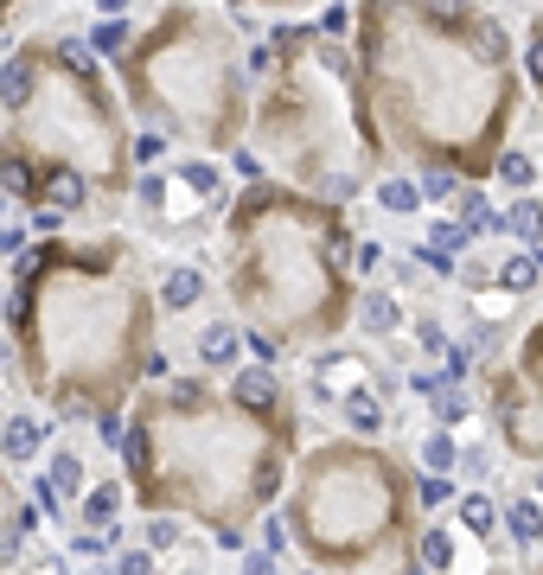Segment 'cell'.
Returning a JSON list of instances; mask_svg holds the SVG:
<instances>
[{"mask_svg":"<svg viewBox=\"0 0 543 575\" xmlns=\"http://www.w3.org/2000/svg\"><path fill=\"white\" fill-rule=\"evenodd\" d=\"M0 326L13 340L20 396L58 422L97 428L103 447L122 442L129 396L173 371L160 340L154 243L129 218L32 236L7 262Z\"/></svg>","mask_w":543,"mask_h":575,"instance_id":"cell-1","label":"cell"},{"mask_svg":"<svg viewBox=\"0 0 543 575\" xmlns=\"http://www.w3.org/2000/svg\"><path fill=\"white\" fill-rule=\"evenodd\" d=\"M352 71L371 129L396 167L486 180L524 122L517 32L486 0H345Z\"/></svg>","mask_w":543,"mask_h":575,"instance_id":"cell-2","label":"cell"},{"mask_svg":"<svg viewBox=\"0 0 543 575\" xmlns=\"http://www.w3.org/2000/svg\"><path fill=\"white\" fill-rule=\"evenodd\" d=\"M301 403H243L211 371H167L122 410V480L134 512H173L237 556L257 512L288 486L301 435Z\"/></svg>","mask_w":543,"mask_h":575,"instance_id":"cell-3","label":"cell"},{"mask_svg":"<svg viewBox=\"0 0 543 575\" xmlns=\"http://www.w3.org/2000/svg\"><path fill=\"white\" fill-rule=\"evenodd\" d=\"M134 115L78 27H32L0 52V192L64 224L122 218Z\"/></svg>","mask_w":543,"mask_h":575,"instance_id":"cell-4","label":"cell"},{"mask_svg":"<svg viewBox=\"0 0 543 575\" xmlns=\"http://www.w3.org/2000/svg\"><path fill=\"white\" fill-rule=\"evenodd\" d=\"M352 205H333L308 185L250 180L231 185V205L218 218V294L250 333L275 340L294 359L326 345L352 326Z\"/></svg>","mask_w":543,"mask_h":575,"instance_id":"cell-5","label":"cell"},{"mask_svg":"<svg viewBox=\"0 0 543 575\" xmlns=\"http://www.w3.org/2000/svg\"><path fill=\"white\" fill-rule=\"evenodd\" d=\"M262 39H269V71L257 78L243 141L275 180L308 185L333 205H359L390 154L359 97L345 32H320L313 20H275Z\"/></svg>","mask_w":543,"mask_h":575,"instance_id":"cell-6","label":"cell"},{"mask_svg":"<svg viewBox=\"0 0 543 575\" xmlns=\"http://www.w3.org/2000/svg\"><path fill=\"white\" fill-rule=\"evenodd\" d=\"M262 32V13H231L224 0H160L109 52V78L134 122L173 148L231 154L250 129V39Z\"/></svg>","mask_w":543,"mask_h":575,"instance_id":"cell-7","label":"cell"},{"mask_svg":"<svg viewBox=\"0 0 543 575\" xmlns=\"http://www.w3.org/2000/svg\"><path fill=\"white\" fill-rule=\"evenodd\" d=\"M275 512L301 569H410L422 524L410 447L326 428L294 447Z\"/></svg>","mask_w":543,"mask_h":575,"instance_id":"cell-8","label":"cell"},{"mask_svg":"<svg viewBox=\"0 0 543 575\" xmlns=\"http://www.w3.org/2000/svg\"><path fill=\"white\" fill-rule=\"evenodd\" d=\"M231 167L205 148H167L154 167H134L122 218L148 236L154 250H205L218 218L231 205Z\"/></svg>","mask_w":543,"mask_h":575,"instance_id":"cell-9","label":"cell"},{"mask_svg":"<svg viewBox=\"0 0 543 575\" xmlns=\"http://www.w3.org/2000/svg\"><path fill=\"white\" fill-rule=\"evenodd\" d=\"M301 377V416H320L345 428V435H390L396 428V403H403V365L390 359L384 345L359 340V333H339L326 345L294 352Z\"/></svg>","mask_w":543,"mask_h":575,"instance_id":"cell-10","label":"cell"},{"mask_svg":"<svg viewBox=\"0 0 543 575\" xmlns=\"http://www.w3.org/2000/svg\"><path fill=\"white\" fill-rule=\"evenodd\" d=\"M473 396H480V422L499 442L512 467H537L543 461V314L524 320L512 345L473 371Z\"/></svg>","mask_w":543,"mask_h":575,"instance_id":"cell-11","label":"cell"},{"mask_svg":"<svg viewBox=\"0 0 543 575\" xmlns=\"http://www.w3.org/2000/svg\"><path fill=\"white\" fill-rule=\"evenodd\" d=\"M211 294H218L211 250H167V256H154V301H160V320H192V314H205Z\"/></svg>","mask_w":543,"mask_h":575,"instance_id":"cell-12","label":"cell"},{"mask_svg":"<svg viewBox=\"0 0 543 575\" xmlns=\"http://www.w3.org/2000/svg\"><path fill=\"white\" fill-rule=\"evenodd\" d=\"M448 524H454L486 563L505 556V537H499V486H461V493L448 498Z\"/></svg>","mask_w":543,"mask_h":575,"instance_id":"cell-13","label":"cell"},{"mask_svg":"<svg viewBox=\"0 0 543 575\" xmlns=\"http://www.w3.org/2000/svg\"><path fill=\"white\" fill-rule=\"evenodd\" d=\"M403 320H410V294H403V288L359 282V294H352V326H345V333H359V340H371V345H390L403 333Z\"/></svg>","mask_w":543,"mask_h":575,"instance_id":"cell-14","label":"cell"},{"mask_svg":"<svg viewBox=\"0 0 543 575\" xmlns=\"http://www.w3.org/2000/svg\"><path fill=\"white\" fill-rule=\"evenodd\" d=\"M185 359H192V371H211V377H224L237 359H250V352H243V320H237V314H192Z\"/></svg>","mask_w":543,"mask_h":575,"instance_id":"cell-15","label":"cell"},{"mask_svg":"<svg viewBox=\"0 0 543 575\" xmlns=\"http://www.w3.org/2000/svg\"><path fill=\"white\" fill-rule=\"evenodd\" d=\"M499 537H505V556H517V563L543 556V498L531 486H505L499 493Z\"/></svg>","mask_w":543,"mask_h":575,"instance_id":"cell-16","label":"cell"},{"mask_svg":"<svg viewBox=\"0 0 543 575\" xmlns=\"http://www.w3.org/2000/svg\"><path fill=\"white\" fill-rule=\"evenodd\" d=\"M58 435V416H46L39 403H7V416H0V461L20 473V467H39V454H46V442Z\"/></svg>","mask_w":543,"mask_h":575,"instance_id":"cell-17","label":"cell"},{"mask_svg":"<svg viewBox=\"0 0 543 575\" xmlns=\"http://www.w3.org/2000/svg\"><path fill=\"white\" fill-rule=\"evenodd\" d=\"M364 199H371V211H384V218H396V224H415V218L429 211V199H422V180H415V167H396V160L371 173Z\"/></svg>","mask_w":543,"mask_h":575,"instance_id":"cell-18","label":"cell"},{"mask_svg":"<svg viewBox=\"0 0 543 575\" xmlns=\"http://www.w3.org/2000/svg\"><path fill=\"white\" fill-rule=\"evenodd\" d=\"M466 563V537L454 531V524L441 518V512H429V518L415 524V544H410V569H429V575H441V569H461Z\"/></svg>","mask_w":543,"mask_h":575,"instance_id":"cell-19","label":"cell"},{"mask_svg":"<svg viewBox=\"0 0 543 575\" xmlns=\"http://www.w3.org/2000/svg\"><path fill=\"white\" fill-rule=\"evenodd\" d=\"M134 505H129V480L122 473H97L78 498H71V518L78 524H122Z\"/></svg>","mask_w":543,"mask_h":575,"instance_id":"cell-20","label":"cell"},{"mask_svg":"<svg viewBox=\"0 0 543 575\" xmlns=\"http://www.w3.org/2000/svg\"><path fill=\"white\" fill-rule=\"evenodd\" d=\"M39 461H46V473H39V480H46V486H52L64 505H71V498L90 486V454H83V442H64V435H52Z\"/></svg>","mask_w":543,"mask_h":575,"instance_id":"cell-21","label":"cell"},{"mask_svg":"<svg viewBox=\"0 0 543 575\" xmlns=\"http://www.w3.org/2000/svg\"><path fill=\"white\" fill-rule=\"evenodd\" d=\"M486 185H499V192H531V185H543V148H531V141L512 134V141L492 154Z\"/></svg>","mask_w":543,"mask_h":575,"instance_id":"cell-22","label":"cell"},{"mask_svg":"<svg viewBox=\"0 0 543 575\" xmlns=\"http://www.w3.org/2000/svg\"><path fill=\"white\" fill-rule=\"evenodd\" d=\"M492 282L505 288V294H517V301H531V294L543 288L537 243H505V236H499V250H492Z\"/></svg>","mask_w":543,"mask_h":575,"instance_id":"cell-23","label":"cell"},{"mask_svg":"<svg viewBox=\"0 0 543 575\" xmlns=\"http://www.w3.org/2000/svg\"><path fill=\"white\" fill-rule=\"evenodd\" d=\"M492 236H505V243H543V185L531 192H505L499 199V224Z\"/></svg>","mask_w":543,"mask_h":575,"instance_id":"cell-24","label":"cell"},{"mask_svg":"<svg viewBox=\"0 0 543 575\" xmlns=\"http://www.w3.org/2000/svg\"><path fill=\"white\" fill-rule=\"evenodd\" d=\"M517 71H524V97L543 122V0L524 7V32H517Z\"/></svg>","mask_w":543,"mask_h":575,"instance_id":"cell-25","label":"cell"},{"mask_svg":"<svg viewBox=\"0 0 543 575\" xmlns=\"http://www.w3.org/2000/svg\"><path fill=\"white\" fill-rule=\"evenodd\" d=\"M422 403H429V422H435V428H454V435L480 428V396H473V384H435Z\"/></svg>","mask_w":543,"mask_h":575,"instance_id":"cell-26","label":"cell"},{"mask_svg":"<svg viewBox=\"0 0 543 575\" xmlns=\"http://www.w3.org/2000/svg\"><path fill=\"white\" fill-rule=\"evenodd\" d=\"M20 493H27V480L0 461V569H13V563L27 556V544H32L27 531L13 524V505H20Z\"/></svg>","mask_w":543,"mask_h":575,"instance_id":"cell-27","label":"cell"},{"mask_svg":"<svg viewBox=\"0 0 543 575\" xmlns=\"http://www.w3.org/2000/svg\"><path fill=\"white\" fill-rule=\"evenodd\" d=\"M454 218H461L473 236H492V224H499V205H492V192H486V180H461L454 185Z\"/></svg>","mask_w":543,"mask_h":575,"instance_id":"cell-28","label":"cell"},{"mask_svg":"<svg viewBox=\"0 0 543 575\" xmlns=\"http://www.w3.org/2000/svg\"><path fill=\"white\" fill-rule=\"evenodd\" d=\"M410 461L422 473H454V461H461V435L429 422V435H415V442H410Z\"/></svg>","mask_w":543,"mask_h":575,"instance_id":"cell-29","label":"cell"},{"mask_svg":"<svg viewBox=\"0 0 543 575\" xmlns=\"http://www.w3.org/2000/svg\"><path fill=\"white\" fill-rule=\"evenodd\" d=\"M454 493H461L454 473H422L415 467V505H422V518H429V512H448V498Z\"/></svg>","mask_w":543,"mask_h":575,"instance_id":"cell-30","label":"cell"},{"mask_svg":"<svg viewBox=\"0 0 543 575\" xmlns=\"http://www.w3.org/2000/svg\"><path fill=\"white\" fill-rule=\"evenodd\" d=\"M384 262H390V243L384 236H352V275H359V282H378V275H384Z\"/></svg>","mask_w":543,"mask_h":575,"instance_id":"cell-31","label":"cell"},{"mask_svg":"<svg viewBox=\"0 0 543 575\" xmlns=\"http://www.w3.org/2000/svg\"><path fill=\"white\" fill-rule=\"evenodd\" d=\"M231 13H262V20H308L320 0H224Z\"/></svg>","mask_w":543,"mask_h":575,"instance_id":"cell-32","label":"cell"},{"mask_svg":"<svg viewBox=\"0 0 543 575\" xmlns=\"http://www.w3.org/2000/svg\"><path fill=\"white\" fill-rule=\"evenodd\" d=\"M148 7H160V0H83V13H103V20H141Z\"/></svg>","mask_w":543,"mask_h":575,"instance_id":"cell-33","label":"cell"},{"mask_svg":"<svg viewBox=\"0 0 543 575\" xmlns=\"http://www.w3.org/2000/svg\"><path fill=\"white\" fill-rule=\"evenodd\" d=\"M524 473H531V493L543 498V461H537V467H524Z\"/></svg>","mask_w":543,"mask_h":575,"instance_id":"cell-34","label":"cell"},{"mask_svg":"<svg viewBox=\"0 0 543 575\" xmlns=\"http://www.w3.org/2000/svg\"><path fill=\"white\" fill-rule=\"evenodd\" d=\"M0 307H7V275H0Z\"/></svg>","mask_w":543,"mask_h":575,"instance_id":"cell-35","label":"cell"},{"mask_svg":"<svg viewBox=\"0 0 543 575\" xmlns=\"http://www.w3.org/2000/svg\"><path fill=\"white\" fill-rule=\"evenodd\" d=\"M537 275H543V243H537Z\"/></svg>","mask_w":543,"mask_h":575,"instance_id":"cell-36","label":"cell"},{"mask_svg":"<svg viewBox=\"0 0 543 575\" xmlns=\"http://www.w3.org/2000/svg\"><path fill=\"white\" fill-rule=\"evenodd\" d=\"M0 416H7V391H0Z\"/></svg>","mask_w":543,"mask_h":575,"instance_id":"cell-37","label":"cell"}]
</instances>
